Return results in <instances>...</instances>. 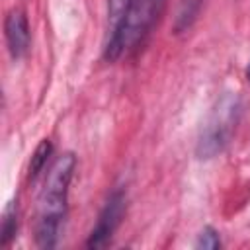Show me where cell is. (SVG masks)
Segmentation results:
<instances>
[{"mask_svg": "<svg viewBox=\"0 0 250 250\" xmlns=\"http://www.w3.org/2000/svg\"><path fill=\"white\" fill-rule=\"evenodd\" d=\"M76 168V158L72 152L61 154L47 172L45 184L37 197V215H35V242L39 248H55L64 217H66V201H68V186Z\"/></svg>", "mask_w": 250, "mask_h": 250, "instance_id": "1", "label": "cell"}, {"mask_svg": "<svg viewBox=\"0 0 250 250\" xmlns=\"http://www.w3.org/2000/svg\"><path fill=\"white\" fill-rule=\"evenodd\" d=\"M164 6L166 0H131L117 27L109 31L107 43L104 47L105 61L115 62L127 51L135 49L146 37Z\"/></svg>", "mask_w": 250, "mask_h": 250, "instance_id": "2", "label": "cell"}, {"mask_svg": "<svg viewBox=\"0 0 250 250\" xmlns=\"http://www.w3.org/2000/svg\"><path fill=\"white\" fill-rule=\"evenodd\" d=\"M240 109V98L236 94H227L217 102L197 139L199 158H211L227 146L236 127Z\"/></svg>", "mask_w": 250, "mask_h": 250, "instance_id": "3", "label": "cell"}, {"mask_svg": "<svg viewBox=\"0 0 250 250\" xmlns=\"http://www.w3.org/2000/svg\"><path fill=\"white\" fill-rule=\"evenodd\" d=\"M123 211H125V195H123V191L117 189V191H113L109 195L105 207L102 209L100 219H98L96 227L92 229L86 246L88 248H102V246H105L107 240L111 238V234L115 232L117 225L121 223Z\"/></svg>", "mask_w": 250, "mask_h": 250, "instance_id": "4", "label": "cell"}, {"mask_svg": "<svg viewBox=\"0 0 250 250\" xmlns=\"http://www.w3.org/2000/svg\"><path fill=\"white\" fill-rule=\"evenodd\" d=\"M4 35L8 51L14 59H20L29 49V25L21 10H10L4 20Z\"/></svg>", "mask_w": 250, "mask_h": 250, "instance_id": "5", "label": "cell"}, {"mask_svg": "<svg viewBox=\"0 0 250 250\" xmlns=\"http://www.w3.org/2000/svg\"><path fill=\"white\" fill-rule=\"evenodd\" d=\"M203 2L205 0H178L176 2V10H174V18H172V31L176 35H182L191 29V25L195 23V20L199 16Z\"/></svg>", "mask_w": 250, "mask_h": 250, "instance_id": "6", "label": "cell"}, {"mask_svg": "<svg viewBox=\"0 0 250 250\" xmlns=\"http://www.w3.org/2000/svg\"><path fill=\"white\" fill-rule=\"evenodd\" d=\"M18 230V205L16 201H10L2 213V227H0V244L8 246L10 240L16 236Z\"/></svg>", "mask_w": 250, "mask_h": 250, "instance_id": "7", "label": "cell"}, {"mask_svg": "<svg viewBox=\"0 0 250 250\" xmlns=\"http://www.w3.org/2000/svg\"><path fill=\"white\" fill-rule=\"evenodd\" d=\"M51 150H53V146H51V143L47 139L37 145V148H35V152L31 156V162H29V180H35L43 172V168L47 164V158L51 156Z\"/></svg>", "mask_w": 250, "mask_h": 250, "instance_id": "8", "label": "cell"}, {"mask_svg": "<svg viewBox=\"0 0 250 250\" xmlns=\"http://www.w3.org/2000/svg\"><path fill=\"white\" fill-rule=\"evenodd\" d=\"M131 0H107V20H109V31L117 27L121 18L125 16Z\"/></svg>", "mask_w": 250, "mask_h": 250, "instance_id": "9", "label": "cell"}, {"mask_svg": "<svg viewBox=\"0 0 250 250\" xmlns=\"http://www.w3.org/2000/svg\"><path fill=\"white\" fill-rule=\"evenodd\" d=\"M219 246H221L219 234H217L211 227L203 229L201 234H199V238H197V242H195V248H205V250H215V248H219Z\"/></svg>", "mask_w": 250, "mask_h": 250, "instance_id": "10", "label": "cell"}, {"mask_svg": "<svg viewBox=\"0 0 250 250\" xmlns=\"http://www.w3.org/2000/svg\"><path fill=\"white\" fill-rule=\"evenodd\" d=\"M246 78H248V82H250V64H248V68H246Z\"/></svg>", "mask_w": 250, "mask_h": 250, "instance_id": "11", "label": "cell"}]
</instances>
